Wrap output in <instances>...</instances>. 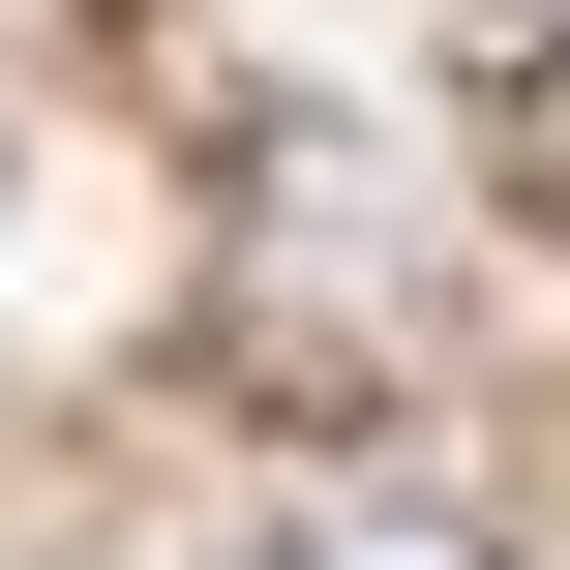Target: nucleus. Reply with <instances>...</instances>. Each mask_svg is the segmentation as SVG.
I'll list each match as a JSON object with an SVG mask.
<instances>
[{
    "instance_id": "nucleus-1",
    "label": "nucleus",
    "mask_w": 570,
    "mask_h": 570,
    "mask_svg": "<svg viewBox=\"0 0 570 570\" xmlns=\"http://www.w3.org/2000/svg\"><path fill=\"white\" fill-rule=\"evenodd\" d=\"M240 570H481V541H451V511H391V481H331V511H271Z\"/></svg>"
}]
</instances>
